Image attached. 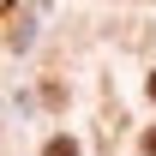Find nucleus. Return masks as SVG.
I'll return each mask as SVG.
<instances>
[{
    "instance_id": "1",
    "label": "nucleus",
    "mask_w": 156,
    "mask_h": 156,
    "mask_svg": "<svg viewBox=\"0 0 156 156\" xmlns=\"http://www.w3.org/2000/svg\"><path fill=\"white\" fill-rule=\"evenodd\" d=\"M42 156H78V138H48V150Z\"/></svg>"
},
{
    "instance_id": "2",
    "label": "nucleus",
    "mask_w": 156,
    "mask_h": 156,
    "mask_svg": "<svg viewBox=\"0 0 156 156\" xmlns=\"http://www.w3.org/2000/svg\"><path fill=\"white\" fill-rule=\"evenodd\" d=\"M144 156H156V126H150V132H144Z\"/></svg>"
},
{
    "instance_id": "3",
    "label": "nucleus",
    "mask_w": 156,
    "mask_h": 156,
    "mask_svg": "<svg viewBox=\"0 0 156 156\" xmlns=\"http://www.w3.org/2000/svg\"><path fill=\"white\" fill-rule=\"evenodd\" d=\"M12 6H18V0H0V12H12Z\"/></svg>"
},
{
    "instance_id": "4",
    "label": "nucleus",
    "mask_w": 156,
    "mask_h": 156,
    "mask_svg": "<svg viewBox=\"0 0 156 156\" xmlns=\"http://www.w3.org/2000/svg\"><path fill=\"white\" fill-rule=\"evenodd\" d=\"M150 96H156V72H150Z\"/></svg>"
}]
</instances>
